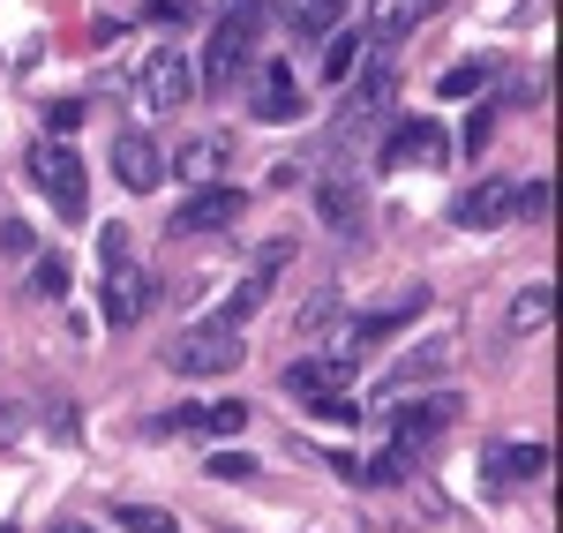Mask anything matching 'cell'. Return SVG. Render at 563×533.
I'll return each mask as SVG.
<instances>
[{
    "label": "cell",
    "instance_id": "cell-7",
    "mask_svg": "<svg viewBox=\"0 0 563 533\" xmlns=\"http://www.w3.org/2000/svg\"><path fill=\"white\" fill-rule=\"evenodd\" d=\"M135 90H143V106H151V113H180V106L196 98V60H188L180 45H158V53L143 60Z\"/></svg>",
    "mask_w": 563,
    "mask_h": 533
},
{
    "label": "cell",
    "instance_id": "cell-24",
    "mask_svg": "<svg viewBox=\"0 0 563 533\" xmlns=\"http://www.w3.org/2000/svg\"><path fill=\"white\" fill-rule=\"evenodd\" d=\"M549 315H556V286H549V278H533V286H526L519 301H511V331H549Z\"/></svg>",
    "mask_w": 563,
    "mask_h": 533
},
{
    "label": "cell",
    "instance_id": "cell-37",
    "mask_svg": "<svg viewBox=\"0 0 563 533\" xmlns=\"http://www.w3.org/2000/svg\"><path fill=\"white\" fill-rule=\"evenodd\" d=\"M0 533H15V526H0Z\"/></svg>",
    "mask_w": 563,
    "mask_h": 533
},
{
    "label": "cell",
    "instance_id": "cell-35",
    "mask_svg": "<svg viewBox=\"0 0 563 533\" xmlns=\"http://www.w3.org/2000/svg\"><path fill=\"white\" fill-rule=\"evenodd\" d=\"M84 121V98H60V106H45V135H76Z\"/></svg>",
    "mask_w": 563,
    "mask_h": 533
},
{
    "label": "cell",
    "instance_id": "cell-14",
    "mask_svg": "<svg viewBox=\"0 0 563 533\" xmlns=\"http://www.w3.org/2000/svg\"><path fill=\"white\" fill-rule=\"evenodd\" d=\"M249 76H256V90H249L256 121H301V84H294V68H286V60H256Z\"/></svg>",
    "mask_w": 563,
    "mask_h": 533
},
{
    "label": "cell",
    "instance_id": "cell-32",
    "mask_svg": "<svg viewBox=\"0 0 563 533\" xmlns=\"http://www.w3.org/2000/svg\"><path fill=\"white\" fill-rule=\"evenodd\" d=\"M406 474H413V458H406V451H384V458H368V466H361V481H406Z\"/></svg>",
    "mask_w": 563,
    "mask_h": 533
},
{
    "label": "cell",
    "instance_id": "cell-1",
    "mask_svg": "<svg viewBox=\"0 0 563 533\" xmlns=\"http://www.w3.org/2000/svg\"><path fill=\"white\" fill-rule=\"evenodd\" d=\"M263 23H271V15H263V0H225L211 45H203V60H196V90H225L233 76H249V68H256Z\"/></svg>",
    "mask_w": 563,
    "mask_h": 533
},
{
    "label": "cell",
    "instance_id": "cell-11",
    "mask_svg": "<svg viewBox=\"0 0 563 533\" xmlns=\"http://www.w3.org/2000/svg\"><path fill=\"white\" fill-rule=\"evenodd\" d=\"M166 174L180 180V188H203V180H225L233 174V135L211 129V135H188L174 158H166Z\"/></svg>",
    "mask_w": 563,
    "mask_h": 533
},
{
    "label": "cell",
    "instance_id": "cell-10",
    "mask_svg": "<svg viewBox=\"0 0 563 533\" xmlns=\"http://www.w3.org/2000/svg\"><path fill=\"white\" fill-rule=\"evenodd\" d=\"M429 309V293L413 286V293H398V301H384V309H368V315H353V323H339V354H361V346H376V338H390V331H406L413 315Z\"/></svg>",
    "mask_w": 563,
    "mask_h": 533
},
{
    "label": "cell",
    "instance_id": "cell-15",
    "mask_svg": "<svg viewBox=\"0 0 563 533\" xmlns=\"http://www.w3.org/2000/svg\"><path fill=\"white\" fill-rule=\"evenodd\" d=\"M346 8L353 0H263V15H278V23H286V31H294V38H331V31H339V23H346Z\"/></svg>",
    "mask_w": 563,
    "mask_h": 533
},
{
    "label": "cell",
    "instance_id": "cell-26",
    "mask_svg": "<svg viewBox=\"0 0 563 533\" xmlns=\"http://www.w3.org/2000/svg\"><path fill=\"white\" fill-rule=\"evenodd\" d=\"M511 219H549V174H533V180H511Z\"/></svg>",
    "mask_w": 563,
    "mask_h": 533
},
{
    "label": "cell",
    "instance_id": "cell-27",
    "mask_svg": "<svg viewBox=\"0 0 563 533\" xmlns=\"http://www.w3.org/2000/svg\"><path fill=\"white\" fill-rule=\"evenodd\" d=\"M113 526L121 533H174V511H158V503H121Z\"/></svg>",
    "mask_w": 563,
    "mask_h": 533
},
{
    "label": "cell",
    "instance_id": "cell-20",
    "mask_svg": "<svg viewBox=\"0 0 563 533\" xmlns=\"http://www.w3.org/2000/svg\"><path fill=\"white\" fill-rule=\"evenodd\" d=\"M368 53H376V38H368V31H346V23H339V31L323 38V68H316V76H323V84H353V76L368 68Z\"/></svg>",
    "mask_w": 563,
    "mask_h": 533
},
{
    "label": "cell",
    "instance_id": "cell-30",
    "mask_svg": "<svg viewBox=\"0 0 563 533\" xmlns=\"http://www.w3.org/2000/svg\"><path fill=\"white\" fill-rule=\"evenodd\" d=\"M31 293H38V301H60V293H68V264H60V256H45V264L31 270Z\"/></svg>",
    "mask_w": 563,
    "mask_h": 533
},
{
    "label": "cell",
    "instance_id": "cell-34",
    "mask_svg": "<svg viewBox=\"0 0 563 533\" xmlns=\"http://www.w3.org/2000/svg\"><path fill=\"white\" fill-rule=\"evenodd\" d=\"M488 135H496V113H488V106H474V121H466V135H459V151H466V158H481V151H488Z\"/></svg>",
    "mask_w": 563,
    "mask_h": 533
},
{
    "label": "cell",
    "instance_id": "cell-13",
    "mask_svg": "<svg viewBox=\"0 0 563 533\" xmlns=\"http://www.w3.org/2000/svg\"><path fill=\"white\" fill-rule=\"evenodd\" d=\"M113 180H121L129 196H151V188L166 180V151H158V135H143V129L113 135Z\"/></svg>",
    "mask_w": 563,
    "mask_h": 533
},
{
    "label": "cell",
    "instance_id": "cell-21",
    "mask_svg": "<svg viewBox=\"0 0 563 533\" xmlns=\"http://www.w3.org/2000/svg\"><path fill=\"white\" fill-rule=\"evenodd\" d=\"M549 474V444H488V481L511 489V481H541Z\"/></svg>",
    "mask_w": 563,
    "mask_h": 533
},
{
    "label": "cell",
    "instance_id": "cell-28",
    "mask_svg": "<svg viewBox=\"0 0 563 533\" xmlns=\"http://www.w3.org/2000/svg\"><path fill=\"white\" fill-rule=\"evenodd\" d=\"M196 15H203L196 0H151V8H143V23H158V31H188Z\"/></svg>",
    "mask_w": 563,
    "mask_h": 533
},
{
    "label": "cell",
    "instance_id": "cell-6",
    "mask_svg": "<svg viewBox=\"0 0 563 533\" xmlns=\"http://www.w3.org/2000/svg\"><path fill=\"white\" fill-rule=\"evenodd\" d=\"M390 98H398V68H390V60H368L361 84L346 90V106H339V143H353V135L376 129V121L390 113Z\"/></svg>",
    "mask_w": 563,
    "mask_h": 533
},
{
    "label": "cell",
    "instance_id": "cell-16",
    "mask_svg": "<svg viewBox=\"0 0 563 533\" xmlns=\"http://www.w3.org/2000/svg\"><path fill=\"white\" fill-rule=\"evenodd\" d=\"M339 391H353V368H346V360L308 354V360H294V368H286V399L316 406V399H339Z\"/></svg>",
    "mask_w": 563,
    "mask_h": 533
},
{
    "label": "cell",
    "instance_id": "cell-17",
    "mask_svg": "<svg viewBox=\"0 0 563 533\" xmlns=\"http://www.w3.org/2000/svg\"><path fill=\"white\" fill-rule=\"evenodd\" d=\"M151 429H188V436H233V429H249V406L241 399H218V406H174L166 421H151Z\"/></svg>",
    "mask_w": 563,
    "mask_h": 533
},
{
    "label": "cell",
    "instance_id": "cell-33",
    "mask_svg": "<svg viewBox=\"0 0 563 533\" xmlns=\"http://www.w3.org/2000/svg\"><path fill=\"white\" fill-rule=\"evenodd\" d=\"M211 481H256V458H249V451H218Z\"/></svg>",
    "mask_w": 563,
    "mask_h": 533
},
{
    "label": "cell",
    "instance_id": "cell-36",
    "mask_svg": "<svg viewBox=\"0 0 563 533\" xmlns=\"http://www.w3.org/2000/svg\"><path fill=\"white\" fill-rule=\"evenodd\" d=\"M53 533H98V526H84V519H60V526H53Z\"/></svg>",
    "mask_w": 563,
    "mask_h": 533
},
{
    "label": "cell",
    "instance_id": "cell-4",
    "mask_svg": "<svg viewBox=\"0 0 563 533\" xmlns=\"http://www.w3.org/2000/svg\"><path fill=\"white\" fill-rule=\"evenodd\" d=\"M166 368H174V376H233V368H241V331L218 323V315H203V323H188V331L166 338Z\"/></svg>",
    "mask_w": 563,
    "mask_h": 533
},
{
    "label": "cell",
    "instance_id": "cell-9",
    "mask_svg": "<svg viewBox=\"0 0 563 533\" xmlns=\"http://www.w3.org/2000/svg\"><path fill=\"white\" fill-rule=\"evenodd\" d=\"M249 211V196L233 188V180H203L196 196H180L174 203V233H218V225H233Z\"/></svg>",
    "mask_w": 563,
    "mask_h": 533
},
{
    "label": "cell",
    "instance_id": "cell-19",
    "mask_svg": "<svg viewBox=\"0 0 563 533\" xmlns=\"http://www.w3.org/2000/svg\"><path fill=\"white\" fill-rule=\"evenodd\" d=\"M443 0H368V38L376 45H398L406 31H421Z\"/></svg>",
    "mask_w": 563,
    "mask_h": 533
},
{
    "label": "cell",
    "instance_id": "cell-31",
    "mask_svg": "<svg viewBox=\"0 0 563 533\" xmlns=\"http://www.w3.org/2000/svg\"><path fill=\"white\" fill-rule=\"evenodd\" d=\"M31 248H38V233H31V225H23V219H0V256H8V264H23Z\"/></svg>",
    "mask_w": 563,
    "mask_h": 533
},
{
    "label": "cell",
    "instance_id": "cell-23",
    "mask_svg": "<svg viewBox=\"0 0 563 533\" xmlns=\"http://www.w3.org/2000/svg\"><path fill=\"white\" fill-rule=\"evenodd\" d=\"M451 360V338H429L421 354H406L398 368H384V384H376V399H406V384H429L435 368Z\"/></svg>",
    "mask_w": 563,
    "mask_h": 533
},
{
    "label": "cell",
    "instance_id": "cell-22",
    "mask_svg": "<svg viewBox=\"0 0 563 533\" xmlns=\"http://www.w3.org/2000/svg\"><path fill=\"white\" fill-rule=\"evenodd\" d=\"M316 211H323V225H331V233H346V241H361V225H368L361 188H353V180H323V188H316Z\"/></svg>",
    "mask_w": 563,
    "mask_h": 533
},
{
    "label": "cell",
    "instance_id": "cell-8",
    "mask_svg": "<svg viewBox=\"0 0 563 533\" xmlns=\"http://www.w3.org/2000/svg\"><path fill=\"white\" fill-rule=\"evenodd\" d=\"M286 256H294V241H263L256 264H249V278L225 293V309H218V323H249V315H263V301H271V286H278V270H286Z\"/></svg>",
    "mask_w": 563,
    "mask_h": 533
},
{
    "label": "cell",
    "instance_id": "cell-25",
    "mask_svg": "<svg viewBox=\"0 0 563 533\" xmlns=\"http://www.w3.org/2000/svg\"><path fill=\"white\" fill-rule=\"evenodd\" d=\"M488 84H496V60H459V68H443V76H435L443 98H481Z\"/></svg>",
    "mask_w": 563,
    "mask_h": 533
},
{
    "label": "cell",
    "instance_id": "cell-5",
    "mask_svg": "<svg viewBox=\"0 0 563 533\" xmlns=\"http://www.w3.org/2000/svg\"><path fill=\"white\" fill-rule=\"evenodd\" d=\"M459 413H466V399H459V391H435V399H421V406H390V451H406V458H413V451H429L435 436H443V429H451V421H459Z\"/></svg>",
    "mask_w": 563,
    "mask_h": 533
},
{
    "label": "cell",
    "instance_id": "cell-12",
    "mask_svg": "<svg viewBox=\"0 0 563 533\" xmlns=\"http://www.w3.org/2000/svg\"><path fill=\"white\" fill-rule=\"evenodd\" d=\"M451 158V143L435 129L429 113H413V121H390V143H384V166L390 174H406V166H443Z\"/></svg>",
    "mask_w": 563,
    "mask_h": 533
},
{
    "label": "cell",
    "instance_id": "cell-18",
    "mask_svg": "<svg viewBox=\"0 0 563 533\" xmlns=\"http://www.w3.org/2000/svg\"><path fill=\"white\" fill-rule=\"evenodd\" d=\"M511 219V180H474L459 203H451V225H474V233H488V225Z\"/></svg>",
    "mask_w": 563,
    "mask_h": 533
},
{
    "label": "cell",
    "instance_id": "cell-29",
    "mask_svg": "<svg viewBox=\"0 0 563 533\" xmlns=\"http://www.w3.org/2000/svg\"><path fill=\"white\" fill-rule=\"evenodd\" d=\"M301 331H308V338H323V331H339V293H331V286H323V293H316V301L301 309Z\"/></svg>",
    "mask_w": 563,
    "mask_h": 533
},
{
    "label": "cell",
    "instance_id": "cell-2",
    "mask_svg": "<svg viewBox=\"0 0 563 533\" xmlns=\"http://www.w3.org/2000/svg\"><path fill=\"white\" fill-rule=\"evenodd\" d=\"M23 174H31V188H38L45 203H53V219H84L90 211V188H84V158H76V143L68 135H38L31 143V158H23Z\"/></svg>",
    "mask_w": 563,
    "mask_h": 533
},
{
    "label": "cell",
    "instance_id": "cell-3",
    "mask_svg": "<svg viewBox=\"0 0 563 533\" xmlns=\"http://www.w3.org/2000/svg\"><path fill=\"white\" fill-rule=\"evenodd\" d=\"M98 270H106V286H98L106 323H113V331L143 323V309H151V278H143V264H135V248H129V233H121V225H106V233H98Z\"/></svg>",
    "mask_w": 563,
    "mask_h": 533
}]
</instances>
